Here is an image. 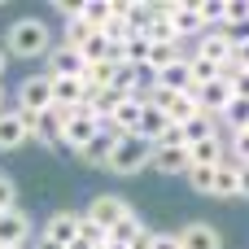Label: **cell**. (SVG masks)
Wrapping results in <instances>:
<instances>
[{
  "label": "cell",
  "mask_w": 249,
  "mask_h": 249,
  "mask_svg": "<svg viewBox=\"0 0 249 249\" xmlns=\"http://www.w3.org/2000/svg\"><path fill=\"white\" fill-rule=\"evenodd\" d=\"M9 57H22V61H39L53 53V35H48V22L44 18H13L4 26V44H0Z\"/></svg>",
  "instance_id": "6da1fadb"
},
{
  "label": "cell",
  "mask_w": 249,
  "mask_h": 249,
  "mask_svg": "<svg viewBox=\"0 0 249 249\" xmlns=\"http://www.w3.org/2000/svg\"><path fill=\"white\" fill-rule=\"evenodd\" d=\"M149 162H153V144L149 140H140V136H123L118 144H114V158H109V175H118V179H136L140 171H149Z\"/></svg>",
  "instance_id": "7a4b0ae2"
},
{
  "label": "cell",
  "mask_w": 249,
  "mask_h": 249,
  "mask_svg": "<svg viewBox=\"0 0 249 249\" xmlns=\"http://www.w3.org/2000/svg\"><path fill=\"white\" fill-rule=\"evenodd\" d=\"M101 131V123L88 114V109H70V114H61V149L66 153H83L88 144H92V136Z\"/></svg>",
  "instance_id": "3957f363"
},
{
  "label": "cell",
  "mask_w": 249,
  "mask_h": 249,
  "mask_svg": "<svg viewBox=\"0 0 249 249\" xmlns=\"http://www.w3.org/2000/svg\"><path fill=\"white\" fill-rule=\"evenodd\" d=\"M127 214H131V201H123L118 193H101V197H92V201H88V210H83V219H88V223H96L105 236H109Z\"/></svg>",
  "instance_id": "277c9868"
},
{
  "label": "cell",
  "mask_w": 249,
  "mask_h": 249,
  "mask_svg": "<svg viewBox=\"0 0 249 249\" xmlns=\"http://www.w3.org/2000/svg\"><path fill=\"white\" fill-rule=\"evenodd\" d=\"M149 105H158L175 127H184L188 118H197L201 109H197V101H193V92H171V88H149V96H144Z\"/></svg>",
  "instance_id": "5b68a950"
},
{
  "label": "cell",
  "mask_w": 249,
  "mask_h": 249,
  "mask_svg": "<svg viewBox=\"0 0 249 249\" xmlns=\"http://www.w3.org/2000/svg\"><path fill=\"white\" fill-rule=\"evenodd\" d=\"M13 109H22V114H44V109H53V79H48V74H26V79L18 83Z\"/></svg>",
  "instance_id": "8992f818"
},
{
  "label": "cell",
  "mask_w": 249,
  "mask_h": 249,
  "mask_svg": "<svg viewBox=\"0 0 249 249\" xmlns=\"http://www.w3.org/2000/svg\"><path fill=\"white\" fill-rule=\"evenodd\" d=\"M79 228H83V214H79V210H57V214H48V223L39 228V241H48V245H57V249H70L74 236H79Z\"/></svg>",
  "instance_id": "52a82bcc"
},
{
  "label": "cell",
  "mask_w": 249,
  "mask_h": 249,
  "mask_svg": "<svg viewBox=\"0 0 249 249\" xmlns=\"http://www.w3.org/2000/svg\"><path fill=\"white\" fill-rule=\"evenodd\" d=\"M31 236H35V223H31V214L22 206L0 214V249H26Z\"/></svg>",
  "instance_id": "ba28073f"
},
{
  "label": "cell",
  "mask_w": 249,
  "mask_h": 249,
  "mask_svg": "<svg viewBox=\"0 0 249 249\" xmlns=\"http://www.w3.org/2000/svg\"><path fill=\"white\" fill-rule=\"evenodd\" d=\"M83 70H88V61H83V53L79 48H70V44H53V53H48V79H83Z\"/></svg>",
  "instance_id": "9c48e42d"
},
{
  "label": "cell",
  "mask_w": 249,
  "mask_h": 249,
  "mask_svg": "<svg viewBox=\"0 0 249 249\" xmlns=\"http://www.w3.org/2000/svg\"><path fill=\"white\" fill-rule=\"evenodd\" d=\"M188 57H201V61H214V66H228L232 61V44L223 31H201L193 44H188Z\"/></svg>",
  "instance_id": "30bf717a"
},
{
  "label": "cell",
  "mask_w": 249,
  "mask_h": 249,
  "mask_svg": "<svg viewBox=\"0 0 249 249\" xmlns=\"http://www.w3.org/2000/svg\"><path fill=\"white\" fill-rule=\"evenodd\" d=\"M22 144H31V123H26V114L22 109H4L0 114V153H13V149H22Z\"/></svg>",
  "instance_id": "8fae6325"
},
{
  "label": "cell",
  "mask_w": 249,
  "mask_h": 249,
  "mask_svg": "<svg viewBox=\"0 0 249 249\" xmlns=\"http://www.w3.org/2000/svg\"><path fill=\"white\" fill-rule=\"evenodd\" d=\"M175 236H179V249H223V232L201 219H188L184 228H175Z\"/></svg>",
  "instance_id": "7c38bea8"
},
{
  "label": "cell",
  "mask_w": 249,
  "mask_h": 249,
  "mask_svg": "<svg viewBox=\"0 0 249 249\" xmlns=\"http://www.w3.org/2000/svg\"><path fill=\"white\" fill-rule=\"evenodd\" d=\"M166 22H171V31H175L184 44H193V39L206 31V26H201V18H197V0H188V4H171Z\"/></svg>",
  "instance_id": "4fadbf2b"
},
{
  "label": "cell",
  "mask_w": 249,
  "mask_h": 249,
  "mask_svg": "<svg viewBox=\"0 0 249 249\" xmlns=\"http://www.w3.org/2000/svg\"><path fill=\"white\" fill-rule=\"evenodd\" d=\"M118 140H123V136H114L109 127H101V131L92 136V144L79 153V162H83V166H92V171H105V166H109V158H114V144H118Z\"/></svg>",
  "instance_id": "5bb4252c"
},
{
  "label": "cell",
  "mask_w": 249,
  "mask_h": 249,
  "mask_svg": "<svg viewBox=\"0 0 249 249\" xmlns=\"http://www.w3.org/2000/svg\"><path fill=\"white\" fill-rule=\"evenodd\" d=\"M193 101H197V109H201V114L219 118V114H223V105L232 101V88H228L223 79H214V83H201V88L193 92Z\"/></svg>",
  "instance_id": "9a60e30c"
},
{
  "label": "cell",
  "mask_w": 249,
  "mask_h": 249,
  "mask_svg": "<svg viewBox=\"0 0 249 249\" xmlns=\"http://www.w3.org/2000/svg\"><path fill=\"white\" fill-rule=\"evenodd\" d=\"M140 109H144V101H140V96H127V101L114 109V118H109L105 127H109L114 136H136V131H140Z\"/></svg>",
  "instance_id": "2e32d148"
},
{
  "label": "cell",
  "mask_w": 249,
  "mask_h": 249,
  "mask_svg": "<svg viewBox=\"0 0 249 249\" xmlns=\"http://www.w3.org/2000/svg\"><path fill=\"white\" fill-rule=\"evenodd\" d=\"M158 175H188V144L184 149H153V162H149Z\"/></svg>",
  "instance_id": "e0dca14e"
},
{
  "label": "cell",
  "mask_w": 249,
  "mask_h": 249,
  "mask_svg": "<svg viewBox=\"0 0 249 249\" xmlns=\"http://www.w3.org/2000/svg\"><path fill=\"white\" fill-rule=\"evenodd\" d=\"M166 127H171V118H166L158 105H149V101H144V109H140V131H136V136H140V140H149V144H158Z\"/></svg>",
  "instance_id": "ac0fdd59"
},
{
  "label": "cell",
  "mask_w": 249,
  "mask_h": 249,
  "mask_svg": "<svg viewBox=\"0 0 249 249\" xmlns=\"http://www.w3.org/2000/svg\"><path fill=\"white\" fill-rule=\"evenodd\" d=\"M219 136H223V127L210 114H197V118L184 123V144H201V140H219Z\"/></svg>",
  "instance_id": "d6986e66"
},
{
  "label": "cell",
  "mask_w": 249,
  "mask_h": 249,
  "mask_svg": "<svg viewBox=\"0 0 249 249\" xmlns=\"http://www.w3.org/2000/svg\"><path fill=\"white\" fill-rule=\"evenodd\" d=\"M144 236H149V228H144V219H140L136 210H131V214H127V219L109 232V241H114V245H127V249H136Z\"/></svg>",
  "instance_id": "ffe728a7"
},
{
  "label": "cell",
  "mask_w": 249,
  "mask_h": 249,
  "mask_svg": "<svg viewBox=\"0 0 249 249\" xmlns=\"http://www.w3.org/2000/svg\"><path fill=\"white\" fill-rule=\"evenodd\" d=\"M79 18H83V26L105 31V26L114 22V0H83V4H79Z\"/></svg>",
  "instance_id": "44dd1931"
},
{
  "label": "cell",
  "mask_w": 249,
  "mask_h": 249,
  "mask_svg": "<svg viewBox=\"0 0 249 249\" xmlns=\"http://www.w3.org/2000/svg\"><path fill=\"white\" fill-rule=\"evenodd\" d=\"M153 88L193 92V74H188V61H179V66H166V70H153Z\"/></svg>",
  "instance_id": "7402d4cb"
},
{
  "label": "cell",
  "mask_w": 249,
  "mask_h": 249,
  "mask_svg": "<svg viewBox=\"0 0 249 249\" xmlns=\"http://www.w3.org/2000/svg\"><path fill=\"white\" fill-rule=\"evenodd\" d=\"M219 127H223L228 136H232V131H249V101H236V96H232V101L223 105V114H219Z\"/></svg>",
  "instance_id": "603a6c76"
},
{
  "label": "cell",
  "mask_w": 249,
  "mask_h": 249,
  "mask_svg": "<svg viewBox=\"0 0 249 249\" xmlns=\"http://www.w3.org/2000/svg\"><path fill=\"white\" fill-rule=\"evenodd\" d=\"M188 162L193 166H219L223 162V136L219 140H201V144H188Z\"/></svg>",
  "instance_id": "cb8c5ba5"
},
{
  "label": "cell",
  "mask_w": 249,
  "mask_h": 249,
  "mask_svg": "<svg viewBox=\"0 0 249 249\" xmlns=\"http://www.w3.org/2000/svg\"><path fill=\"white\" fill-rule=\"evenodd\" d=\"M214 171L219 166H188V188L197 193V197H214Z\"/></svg>",
  "instance_id": "d4e9b609"
},
{
  "label": "cell",
  "mask_w": 249,
  "mask_h": 249,
  "mask_svg": "<svg viewBox=\"0 0 249 249\" xmlns=\"http://www.w3.org/2000/svg\"><path fill=\"white\" fill-rule=\"evenodd\" d=\"M223 158L236 162V166H249V131H232L223 140Z\"/></svg>",
  "instance_id": "484cf974"
},
{
  "label": "cell",
  "mask_w": 249,
  "mask_h": 249,
  "mask_svg": "<svg viewBox=\"0 0 249 249\" xmlns=\"http://www.w3.org/2000/svg\"><path fill=\"white\" fill-rule=\"evenodd\" d=\"M214 197H236V162H219L214 171Z\"/></svg>",
  "instance_id": "4316f807"
},
{
  "label": "cell",
  "mask_w": 249,
  "mask_h": 249,
  "mask_svg": "<svg viewBox=\"0 0 249 249\" xmlns=\"http://www.w3.org/2000/svg\"><path fill=\"white\" fill-rule=\"evenodd\" d=\"M197 18H201L206 31H219L223 26V0H201L197 4Z\"/></svg>",
  "instance_id": "83f0119b"
},
{
  "label": "cell",
  "mask_w": 249,
  "mask_h": 249,
  "mask_svg": "<svg viewBox=\"0 0 249 249\" xmlns=\"http://www.w3.org/2000/svg\"><path fill=\"white\" fill-rule=\"evenodd\" d=\"M249 22V0H223V26H245Z\"/></svg>",
  "instance_id": "f1b7e54d"
},
{
  "label": "cell",
  "mask_w": 249,
  "mask_h": 249,
  "mask_svg": "<svg viewBox=\"0 0 249 249\" xmlns=\"http://www.w3.org/2000/svg\"><path fill=\"white\" fill-rule=\"evenodd\" d=\"M4 210H18V184H13L9 171H0V214Z\"/></svg>",
  "instance_id": "f546056e"
},
{
  "label": "cell",
  "mask_w": 249,
  "mask_h": 249,
  "mask_svg": "<svg viewBox=\"0 0 249 249\" xmlns=\"http://www.w3.org/2000/svg\"><path fill=\"white\" fill-rule=\"evenodd\" d=\"M149 249H179L175 232H149Z\"/></svg>",
  "instance_id": "4dcf8cb0"
},
{
  "label": "cell",
  "mask_w": 249,
  "mask_h": 249,
  "mask_svg": "<svg viewBox=\"0 0 249 249\" xmlns=\"http://www.w3.org/2000/svg\"><path fill=\"white\" fill-rule=\"evenodd\" d=\"M53 13H57L61 22H70V18H79V4H70V0H57V4H53Z\"/></svg>",
  "instance_id": "1f68e13d"
},
{
  "label": "cell",
  "mask_w": 249,
  "mask_h": 249,
  "mask_svg": "<svg viewBox=\"0 0 249 249\" xmlns=\"http://www.w3.org/2000/svg\"><path fill=\"white\" fill-rule=\"evenodd\" d=\"M236 197L249 201V166H236Z\"/></svg>",
  "instance_id": "d6a6232c"
},
{
  "label": "cell",
  "mask_w": 249,
  "mask_h": 249,
  "mask_svg": "<svg viewBox=\"0 0 249 249\" xmlns=\"http://www.w3.org/2000/svg\"><path fill=\"white\" fill-rule=\"evenodd\" d=\"M4 70H9V53L0 48V83H4Z\"/></svg>",
  "instance_id": "836d02e7"
},
{
  "label": "cell",
  "mask_w": 249,
  "mask_h": 249,
  "mask_svg": "<svg viewBox=\"0 0 249 249\" xmlns=\"http://www.w3.org/2000/svg\"><path fill=\"white\" fill-rule=\"evenodd\" d=\"M9 109V92H4V83H0V114Z\"/></svg>",
  "instance_id": "e575fe53"
},
{
  "label": "cell",
  "mask_w": 249,
  "mask_h": 249,
  "mask_svg": "<svg viewBox=\"0 0 249 249\" xmlns=\"http://www.w3.org/2000/svg\"><path fill=\"white\" fill-rule=\"evenodd\" d=\"M31 249H57V245H48V241H35V245H31Z\"/></svg>",
  "instance_id": "d590c367"
},
{
  "label": "cell",
  "mask_w": 249,
  "mask_h": 249,
  "mask_svg": "<svg viewBox=\"0 0 249 249\" xmlns=\"http://www.w3.org/2000/svg\"><path fill=\"white\" fill-rule=\"evenodd\" d=\"M101 249H127V245H114V241H105V245H101Z\"/></svg>",
  "instance_id": "8d00e7d4"
}]
</instances>
